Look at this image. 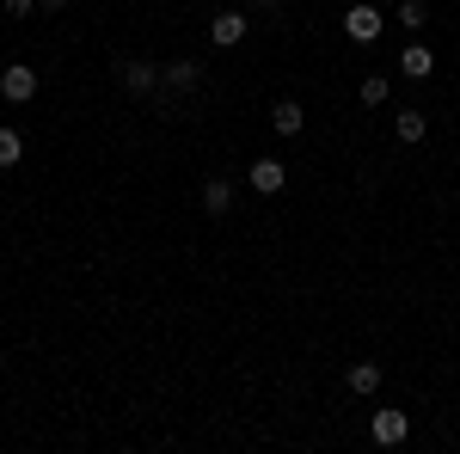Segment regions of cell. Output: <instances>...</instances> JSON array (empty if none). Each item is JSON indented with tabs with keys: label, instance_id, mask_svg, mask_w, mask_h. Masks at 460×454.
Segmentation results:
<instances>
[{
	"label": "cell",
	"instance_id": "cell-1",
	"mask_svg": "<svg viewBox=\"0 0 460 454\" xmlns=\"http://www.w3.org/2000/svg\"><path fill=\"white\" fill-rule=\"evenodd\" d=\"M0 99H13V105H25V99H37V68H25V62H13V68L0 74Z\"/></svg>",
	"mask_w": 460,
	"mask_h": 454
},
{
	"label": "cell",
	"instance_id": "cell-2",
	"mask_svg": "<svg viewBox=\"0 0 460 454\" xmlns=\"http://www.w3.org/2000/svg\"><path fill=\"white\" fill-rule=\"evenodd\" d=\"M246 184H252V191H258V197H277V191H283V184H288L283 160H252V166H246Z\"/></svg>",
	"mask_w": 460,
	"mask_h": 454
},
{
	"label": "cell",
	"instance_id": "cell-3",
	"mask_svg": "<svg viewBox=\"0 0 460 454\" xmlns=\"http://www.w3.org/2000/svg\"><path fill=\"white\" fill-rule=\"evenodd\" d=\"M381 25H387V19H381L375 6H350V13H344V37H350V43H375Z\"/></svg>",
	"mask_w": 460,
	"mask_h": 454
},
{
	"label": "cell",
	"instance_id": "cell-4",
	"mask_svg": "<svg viewBox=\"0 0 460 454\" xmlns=\"http://www.w3.org/2000/svg\"><path fill=\"white\" fill-rule=\"evenodd\" d=\"M246 13H215V25H209V37H215V49H234V43H246Z\"/></svg>",
	"mask_w": 460,
	"mask_h": 454
},
{
	"label": "cell",
	"instance_id": "cell-5",
	"mask_svg": "<svg viewBox=\"0 0 460 454\" xmlns=\"http://www.w3.org/2000/svg\"><path fill=\"white\" fill-rule=\"evenodd\" d=\"M405 436H411V418H405V412H375V442H381V449L405 442Z\"/></svg>",
	"mask_w": 460,
	"mask_h": 454
},
{
	"label": "cell",
	"instance_id": "cell-6",
	"mask_svg": "<svg viewBox=\"0 0 460 454\" xmlns=\"http://www.w3.org/2000/svg\"><path fill=\"white\" fill-rule=\"evenodd\" d=\"M399 74H405V80H429V74H436V56H429L424 43H405V56H399Z\"/></svg>",
	"mask_w": 460,
	"mask_h": 454
},
{
	"label": "cell",
	"instance_id": "cell-7",
	"mask_svg": "<svg viewBox=\"0 0 460 454\" xmlns=\"http://www.w3.org/2000/svg\"><path fill=\"white\" fill-rule=\"evenodd\" d=\"M160 86H166V93H197V86H203V68H197V62H172V68L160 74Z\"/></svg>",
	"mask_w": 460,
	"mask_h": 454
},
{
	"label": "cell",
	"instance_id": "cell-8",
	"mask_svg": "<svg viewBox=\"0 0 460 454\" xmlns=\"http://www.w3.org/2000/svg\"><path fill=\"white\" fill-rule=\"evenodd\" d=\"M301 123H307V111L295 105V99H277V105H270V129H277V136H301Z\"/></svg>",
	"mask_w": 460,
	"mask_h": 454
},
{
	"label": "cell",
	"instance_id": "cell-9",
	"mask_svg": "<svg viewBox=\"0 0 460 454\" xmlns=\"http://www.w3.org/2000/svg\"><path fill=\"white\" fill-rule=\"evenodd\" d=\"M344 381H350V393H362V399H368V393H381V362H350V375H344Z\"/></svg>",
	"mask_w": 460,
	"mask_h": 454
},
{
	"label": "cell",
	"instance_id": "cell-10",
	"mask_svg": "<svg viewBox=\"0 0 460 454\" xmlns=\"http://www.w3.org/2000/svg\"><path fill=\"white\" fill-rule=\"evenodd\" d=\"M123 86H129V93H154V86H160V68H154V62H123Z\"/></svg>",
	"mask_w": 460,
	"mask_h": 454
},
{
	"label": "cell",
	"instance_id": "cell-11",
	"mask_svg": "<svg viewBox=\"0 0 460 454\" xmlns=\"http://www.w3.org/2000/svg\"><path fill=\"white\" fill-rule=\"evenodd\" d=\"M203 209H209V215L234 209V184H227V178H209V184H203Z\"/></svg>",
	"mask_w": 460,
	"mask_h": 454
},
{
	"label": "cell",
	"instance_id": "cell-12",
	"mask_svg": "<svg viewBox=\"0 0 460 454\" xmlns=\"http://www.w3.org/2000/svg\"><path fill=\"white\" fill-rule=\"evenodd\" d=\"M424 129H429L424 111H399V117H393V136L399 141H424Z\"/></svg>",
	"mask_w": 460,
	"mask_h": 454
},
{
	"label": "cell",
	"instance_id": "cell-13",
	"mask_svg": "<svg viewBox=\"0 0 460 454\" xmlns=\"http://www.w3.org/2000/svg\"><path fill=\"white\" fill-rule=\"evenodd\" d=\"M25 160V136L19 129H0V166H19Z\"/></svg>",
	"mask_w": 460,
	"mask_h": 454
},
{
	"label": "cell",
	"instance_id": "cell-14",
	"mask_svg": "<svg viewBox=\"0 0 460 454\" xmlns=\"http://www.w3.org/2000/svg\"><path fill=\"white\" fill-rule=\"evenodd\" d=\"M362 105H387V80H381V74L362 80Z\"/></svg>",
	"mask_w": 460,
	"mask_h": 454
},
{
	"label": "cell",
	"instance_id": "cell-15",
	"mask_svg": "<svg viewBox=\"0 0 460 454\" xmlns=\"http://www.w3.org/2000/svg\"><path fill=\"white\" fill-rule=\"evenodd\" d=\"M424 19H429V13H424V0H405V6H399V25H405V31H418Z\"/></svg>",
	"mask_w": 460,
	"mask_h": 454
},
{
	"label": "cell",
	"instance_id": "cell-16",
	"mask_svg": "<svg viewBox=\"0 0 460 454\" xmlns=\"http://www.w3.org/2000/svg\"><path fill=\"white\" fill-rule=\"evenodd\" d=\"M31 6H37V0H6V13H13V19H25Z\"/></svg>",
	"mask_w": 460,
	"mask_h": 454
},
{
	"label": "cell",
	"instance_id": "cell-17",
	"mask_svg": "<svg viewBox=\"0 0 460 454\" xmlns=\"http://www.w3.org/2000/svg\"><path fill=\"white\" fill-rule=\"evenodd\" d=\"M258 6H264V13H283V6H288V0H258Z\"/></svg>",
	"mask_w": 460,
	"mask_h": 454
},
{
	"label": "cell",
	"instance_id": "cell-18",
	"mask_svg": "<svg viewBox=\"0 0 460 454\" xmlns=\"http://www.w3.org/2000/svg\"><path fill=\"white\" fill-rule=\"evenodd\" d=\"M37 6H68V0H37Z\"/></svg>",
	"mask_w": 460,
	"mask_h": 454
}]
</instances>
